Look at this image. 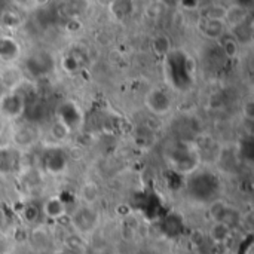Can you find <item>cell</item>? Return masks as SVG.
Here are the masks:
<instances>
[{
  "instance_id": "1",
  "label": "cell",
  "mask_w": 254,
  "mask_h": 254,
  "mask_svg": "<svg viewBox=\"0 0 254 254\" xmlns=\"http://www.w3.org/2000/svg\"><path fill=\"white\" fill-rule=\"evenodd\" d=\"M165 70L171 85L179 91L188 89L193 83L195 65L182 51H170L165 55Z\"/></svg>"
},
{
  "instance_id": "2",
  "label": "cell",
  "mask_w": 254,
  "mask_h": 254,
  "mask_svg": "<svg viewBox=\"0 0 254 254\" xmlns=\"http://www.w3.org/2000/svg\"><path fill=\"white\" fill-rule=\"evenodd\" d=\"M220 188V179L211 171L196 173L188 182V193L196 202H210L216 199Z\"/></svg>"
},
{
  "instance_id": "3",
  "label": "cell",
  "mask_w": 254,
  "mask_h": 254,
  "mask_svg": "<svg viewBox=\"0 0 254 254\" xmlns=\"http://www.w3.org/2000/svg\"><path fill=\"white\" fill-rule=\"evenodd\" d=\"M168 161L179 173L192 171L198 162V153L186 143H177L168 149Z\"/></svg>"
},
{
  "instance_id": "4",
  "label": "cell",
  "mask_w": 254,
  "mask_h": 254,
  "mask_svg": "<svg viewBox=\"0 0 254 254\" xmlns=\"http://www.w3.org/2000/svg\"><path fill=\"white\" fill-rule=\"evenodd\" d=\"M132 205L150 220L162 219L164 205H162L161 196L155 193L153 190H144V192L135 193L132 196Z\"/></svg>"
},
{
  "instance_id": "5",
  "label": "cell",
  "mask_w": 254,
  "mask_h": 254,
  "mask_svg": "<svg viewBox=\"0 0 254 254\" xmlns=\"http://www.w3.org/2000/svg\"><path fill=\"white\" fill-rule=\"evenodd\" d=\"M25 68L34 77L45 76L54 68V60L48 52H37L25 60Z\"/></svg>"
},
{
  "instance_id": "6",
  "label": "cell",
  "mask_w": 254,
  "mask_h": 254,
  "mask_svg": "<svg viewBox=\"0 0 254 254\" xmlns=\"http://www.w3.org/2000/svg\"><path fill=\"white\" fill-rule=\"evenodd\" d=\"M57 113H58L60 124L65 129H76L80 125V122H82V113H80L79 107L74 103H71V101L63 103L58 107Z\"/></svg>"
},
{
  "instance_id": "7",
  "label": "cell",
  "mask_w": 254,
  "mask_h": 254,
  "mask_svg": "<svg viewBox=\"0 0 254 254\" xmlns=\"http://www.w3.org/2000/svg\"><path fill=\"white\" fill-rule=\"evenodd\" d=\"M147 106L156 115H167L171 110V98L162 89H153L147 94Z\"/></svg>"
},
{
  "instance_id": "8",
  "label": "cell",
  "mask_w": 254,
  "mask_h": 254,
  "mask_svg": "<svg viewBox=\"0 0 254 254\" xmlns=\"http://www.w3.org/2000/svg\"><path fill=\"white\" fill-rule=\"evenodd\" d=\"M159 229H161V232L165 237L176 238V237L183 234V231H185V220H183V217L180 214L170 213V214H167V216H164L161 219Z\"/></svg>"
},
{
  "instance_id": "9",
  "label": "cell",
  "mask_w": 254,
  "mask_h": 254,
  "mask_svg": "<svg viewBox=\"0 0 254 254\" xmlns=\"http://www.w3.org/2000/svg\"><path fill=\"white\" fill-rule=\"evenodd\" d=\"M67 165V155L64 153L63 149H49L45 156H43V167L46 171L52 173V174H58L61 173Z\"/></svg>"
},
{
  "instance_id": "10",
  "label": "cell",
  "mask_w": 254,
  "mask_h": 254,
  "mask_svg": "<svg viewBox=\"0 0 254 254\" xmlns=\"http://www.w3.org/2000/svg\"><path fill=\"white\" fill-rule=\"evenodd\" d=\"M24 103L19 94H6L0 100V110L7 118H16L24 113Z\"/></svg>"
},
{
  "instance_id": "11",
  "label": "cell",
  "mask_w": 254,
  "mask_h": 254,
  "mask_svg": "<svg viewBox=\"0 0 254 254\" xmlns=\"http://www.w3.org/2000/svg\"><path fill=\"white\" fill-rule=\"evenodd\" d=\"M95 222H97V214L91 210V208H80L74 213L73 216V223L74 226L82 231V232H86V231H91L94 226H95Z\"/></svg>"
},
{
  "instance_id": "12",
  "label": "cell",
  "mask_w": 254,
  "mask_h": 254,
  "mask_svg": "<svg viewBox=\"0 0 254 254\" xmlns=\"http://www.w3.org/2000/svg\"><path fill=\"white\" fill-rule=\"evenodd\" d=\"M19 46L18 43L10 37H1L0 39V58L4 61H12L18 57Z\"/></svg>"
},
{
  "instance_id": "13",
  "label": "cell",
  "mask_w": 254,
  "mask_h": 254,
  "mask_svg": "<svg viewBox=\"0 0 254 254\" xmlns=\"http://www.w3.org/2000/svg\"><path fill=\"white\" fill-rule=\"evenodd\" d=\"M225 25L220 19H210V18H204L201 22V31L208 36L210 39H217L223 34Z\"/></svg>"
},
{
  "instance_id": "14",
  "label": "cell",
  "mask_w": 254,
  "mask_h": 254,
  "mask_svg": "<svg viewBox=\"0 0 254 254\" xmlns=\"http://www.w3.org/2000/svg\"><path fill=\"white\" fill-rule=\"evenodd\" d=\"M85 61H86V58H85V55L82 52L73 51L68 55H65V58H63V68H65L70 73H74V71H77L79 68L83 67Z\"/></svg>"
},
{
  "instance_id": "15",
  "label": "cell",
  "mask_w": 254,
  "mask_h": 254,
  "mask_svg": "<svg viewBox=\"0 0 254 254\" xmlns=\"http://www.w3.org/2000/svg\"><path fill=\"white\" fill-rule=\"evenodd\" d=\"M43 211L48 217L51 219H58L65 213V204L63 199L60 198H51L45 202L43 205Z\"/></svg>"
},
{
  "instance_id": "16",
  "label": "cell",
  "mask_w": 254,
  "mask_h": 254,
  "mask_svg": "<svg viewBox=\"0 0 254 254\" xmlns=\"http://www.w3.org/2000/svg\"><path fill=\"white\" fill-rule=\"evenodd\" d=\"M229 234H231V228H229L228 225H223V223H216V225L213 226L211 232H210L211 240H213L216 244L225 243V241L228 240Z\"/></svg>"
},
{
  "instance_id": "17",
  "label": "cell",
  "mask_w": 254,
  "mask_h": 254,
  "mask_svg": "<svg viewBox=\"0 0 254 254\" xmlns=\"http://www.w3.org/2000/svg\"><path fill=\"white\" fill-rule=\"evenodd\" d=\"M153 48H155V51H156L158 54H164V55H167V54L170 52V40H168L165 36H159V37H156V39H155V42H153Z\"/></svg>"
},
{
  "instance_id": "18",
  "label": "cell",
  "mask_w": 254,
  "mask_h": 254,
  "mask_svg": "<svg viewBox=\"0 0 254 254\" xmlns=\"http://www.w3.org/2000/svg\"><path fill=\"white\" fill-rule=\"evenodd\" d=\"M39 214H40V210H39V207H36L34 204H28V205L24 208V217H25V220H28V222H36L37 217H39Z\"/></svg>"
},
{
  "instance_id": "19",
  "label": "cell",
  "mask_w": 254,
  "mask_h": 254,
  "mask_svg": "<svg viewBox=\"0 0 254 254\" xmlns=\"http://www.w3.org/2000/svg\"><path fill=\"white\" fill-rule=\"evenodd\" d=\"M223 51L228 57H234L238 52V43L235 39H226L223 43Z\"/></svg>"
},
{
  "instance_id": "20",
  "label": "cell",
  "mask_w": 254,
  "mask_h": 254,
  "mask_svg": "<svg viewBox=\"0 0 254 254\" xmlns=\"http://www.w3.org/2000/svg\"><path fill=\"white\" fill-rule=\"evenodd\" d=\"M15 161V156L10 152H3L0 153V165L3 170H10L12 162Z\"/></svg>"
},
{
  "instance_id": "21",
  "label": "cell",
  "mask_w": 254,
  "mask_h": 254,
  "mask_svg": "<svg viewBox=\"0 0 254 254\" xmlns=\"http://www.w3.org/2000/svg\"><path fill=\"white\" fill-rule=\"evenodd\" d=\"M55 254H68V253H65V252H60V253H55Z\"/></svg>"
},
{
  "instance_id": "22",
  "label": "cell",
  "mask_w": 254,
  "mask_h": 254,
  "mask_svg": "<svg viewBox=\"0 0 254 254\" xmlns=\"http://www.w3.org/2000/svg\"><path fill=\"white\" fill-rule=\"evenodd\" d=\"M0 131H1V122H0Z\"/></svg>"
},
{
  "instance_id": "23",
  "label": "cell",
  "mask_w": 254,
  "mask_h": 254,
  "mask_svg": "<svg viewBox=\"0 0 254 254\" xmlns=\"http://www.w3.org/2000/svg\"><path fill=\"white\" fill-rule=\"evenodd\" d=\"M98 254H110V253H98Z\"/></svg>"
}]
</instances>
